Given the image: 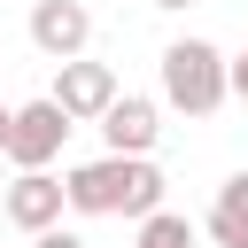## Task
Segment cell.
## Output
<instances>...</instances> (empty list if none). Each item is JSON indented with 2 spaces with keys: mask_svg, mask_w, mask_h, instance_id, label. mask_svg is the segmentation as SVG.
Masks as SVG:
<instances>
[{
  "mask_svg": "<svg viewBox=\"0 0 248 248\" xmlns=\"http://www.w3.org/2000/svg\"><path fill=\"white\" fill-rule=\"evenodd\" d=\"M70 209L78 217H147L163 209V170L155 155H101V163H78L70 170Z\"/></svg>",
  "mask_w": 248,
  "mask_h": 248,
  "instance_id": "1",
  "label": "cell"
},
{
  "mask_svg": "<svg viewBox=\"0 0 248 248\" xmlns=\"http://www.w3.org/2000/svg\"><path fill=\"white\" fill-rule=\"evenodd\" d=\"M232 93V62L209 46V39H170L163 46V101L186 108V116H217Z\"/></svg>",
  "mask_w": 248,
  "mask_h": 248,
  "instance_id": "2",
  "label": "cell"
},
{
  "mask_svg": "<svg viewBox=\"0 0 248 248\" xmlns=\"http://www.w3.org/2000/svg\"><path fill=\"white\" fill-rule=\"evenodd\" d=\"M70 124H78V116H70L54 93H46V101H23V108H16V132H8V163H16V170H46V163L62 155V140H70Z\"/></svg>",
  "mask_w": 248,
  "mask_h": 248,
  "instance_id": "3",
  "label": "cell"
},
{
  "mask_svg": "<svg viewBox=\"0 0 248 248\" xmlns=\"http://www.w3.org/2000/svg\"><path fill=\"white\" fill-rule=\"evenodd\" d=\"M62 209H70V178H54V170H16V186L0 194V217L16 232H46V225H62Z\"/></svg>",
  "mask_w": 248,
  "mask_h": 248,
  "instance_id": "4",
  "label": "cell"
},
{
  "mask_svg": "<svg viewBox=\"0 0 248 248\" xmlns=\"http://www.w3.org/2000/svg\"><path fill=\"white\" fill-rule=\"evenodd\" d=\"M54 101H62L78 124H101V116H108V101H116V70H108V62L70 54V62H54Z\"/></svg>",
  "mask_w": 248,
  "mask_h": 248,
  "instance_id": "5",
  "label": "cell"
},
{
  "mask_svg": "<svg viewBox=\"0 0 248 248\" xmlns=\"http://www.w3.org/2000/svg\"><path fill=\"white\" fill-rule=\"evenodd\" d=\"M85 39H93V16H85V0H31V46H39L46 62H70V54H85Z\"/></svg>",
  "mask_w": 248,
  "mask_h": 248,
  "instance_id": "6",
  "label": "cell"
},
{
  "mask_svg": "<svg viewBox=\"0 0 248 248\" xmlns=\"http://www.w3.org/2000/svg\"><path fill=\"white\" fill-rule=\"evenodd\" d=\"M101 140H108L116 155H155V140H163V108H155L147 93H116L108 116H101Z\"/></svg>",
  "mask_w": 248,
  "mask_h": 248,
  "instance_id": "7",
  "label": "cell"
},
{
  "mask_svg": "<svg viewBox=\"0 0 248 248\" xmlns=\"http://www.w3.org/2000/svg\"><path fill=\"white\" fill-rule=\"evenodd\" d=\"M232 232H248V170H232L209 202V240H232Z\"/></svg>",
  "mask_w": 248,
  "mask_h": 248,
  "instance_id": "8",
  "label": "cell"
},
{
  "mask_svg": "<svg viewBox=\"0 0 248 248\" xmlns=\"http://www.w3.org/2000/svg\"><path fill=\"white\" fill-rule=\"evenodd\" d=\"M132 248H194V225H186L178 209H147L140 232H132Z\"/></svg>",
  "mask_w": 248,
  "mask_h": 248,
  "instance_id": "9",
  "label": "cell"
},
{
  "mask_svg": "<svg viewBox=\"0 0 248 248\" xmlns=\"http://www.w3.org/2000/svg\"><path fill=\"white\" fill-rule=\"evenodd\" d=\"M31 248H85L78 232H62V225H46V232H31Z\"/></svg>",
  "mask_w": 248,
  "mask_h": 248,
  "instance_id": "10",
  "label": "cell"
},
{
  "mask_svg": "<svg viewBox=\"0 0 248 248\" xmlns=\"http://www.w3.org/2000/svg\"><path fill=\"white\" fill-rule=\"evenodd\" d=\"M232 93H240V101H248V46H240V54H232Z\"/></svg>",
  "mask_w": 248,
  "mask_h": 248,
  "instance_id": "11",
  "label": "cell"
},
{
  "mask_svg": "<svg viewBox=\"0 0 248 248\" xmlns=\"http://www.w3.org/2000/svg\"><path fill=\"white\" fill-rule=\"evenodd\" d=\"M8 132H16V108L0 101V155H8Z\"/></svg>",
  "mask_w": 248,
  "mask_h": 248,
  "instance_id": "12",
  "label": "cell"
},
{
  "mask_svg": "<svg viewBox=\"0 0 248 248\" xmlns=\"http://www.w3.org/2000/svg\"><path fill=\"white\" fill-rule=\"evenodd\" d=\"M217 248H248V232H232V240H217Z\"/></svg>",
  "mask_w": 248,
  "mask_h": 248,
  "instance_id": "13",
  "label": "cell"
},
{
  "mask_svg": "<svg viewBox=\"0 0 248 248\" xmlns=\"http://www.w3.org/2000/svg\"><path fill=\"white\" fill-rule=\"evenodd\" d=\"M147 8H194V0H147Z\"/></svg>",
  "mask_w": 248,
  "mask_h": 248,
  "instance_id": "14",
  "label": "cell"
}]
</instances>
